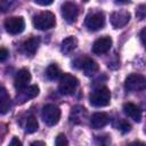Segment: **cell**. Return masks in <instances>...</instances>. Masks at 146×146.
<instances>
[{
    "mask_svg": "<svg viewBox=\"0 0 146 146\" xmlns=\"http://www.w3.org/2000/svg\"><path fill=\"white\" fill-rule=\"evenodd\" d=\"M11 100L7 92V90L0 87V114H5L10 110Z\"/></svg>",
    "mask_w": 146,
    "mask_h": 146,
    "instance_id": "obj_18",
    "label": "cell"
},
{
    "mask_svg": "<svg viewBox=\"0 0 146 146\" xmlns=\"http://www.w3.org/2000/svg\"><path fill=\"white\" fill-rule=\"evenodd\" d=\"M34 3L35 5H40V6H49L52 3L51 0H48V1H44V0H34Z\"/></svg>",
    "mask_w": 146,
    "mask_h": 146,
    "instance_id": "obj_29",
    "label": "cell"
},
{
    "mask_svg": "<svg viewBox=\"0 0 146 146\" xmlns=\"http://www.w3.org/2000/svg\"><path fill=\"white\" fill-rule=\"evenodd\" d=\"M55 146H68V140H67V138L64 133H59L56 137Z\"/></svg>",
    "mask_w": 146,
    "mask_h": 146,
    "instance_id": "obj_24",
    "label": "cell"
},
{
    "mask_svg": "<svg viewBox=\"0 0 146 146\" xmlns=\"http://www.w3.org/2000/svg\"><path fill=\"white\" fill-rule=\"evenodd\" d=\"M95 141L98 146H108L111 143V138L108 135H102V136H96Z\"/></svg>",
    "mask_w": 146,
    "mask_h": 146,
    "instance_id": "obj_22",
    "label": "cell"
},
{
    "mask_svg": "<svg viewBox=\"0 0 146 146\" xmlns=\"http://www.w3.org/2000/svg\"><path fill=\"white\" fill-rule=\"evenodd\" d=\"M146 87V80L143 75L140 74H137V73H133V74H130L125 81H124V88L125 90L128 91H131V92H135V91H141L144 90Z\"/></svg>",
    "mask_w": 146,
    "mask_h": 146,
    "instance_id": "obj_5",
    "label": "cell"
},
{
    "mask_svg": "<svg viewBox=\"0 0 146 146\" xmlns=\"http://www.w3.org/2000/svg\"><path fill=\"white\" fill-rule=\"evenodd\" d=\"M9 56V51L6 48H0V62H5Z\"/></svg>",
    "mask_w": 146,
    "mask_h": 146,
    "instance_id": "obj_27",
    "label": "cell"
},
{
    "mask_svg": "<svg viewBox=\"0 0 146 146\" xmlns=\"http://www.w3.org/2000/svg\"><path fill=\"white\" fill-rule=\"evenodd\" d=\"M105 25V16L102 11H95L87 16L86 26L90 31H98Z\"/></svg>",
    "mask_w": 146,
    "mask_h": 146,
    "instance_id": "obj_7",
    "label": "cell"
},
{
    "mask_svg": "<svg viewBox=\"0 0 146 146\" xmlns=\"http://www.w3.org/2000/svg\"><path fill=\"white\" fill-rule=\"evenodd\" d=\"M112 47V39L107 35L105 36H102V38H98L94 44H92V52L96 54V55H102V54H105Z\"/></svg>",
    "mask_w": 146,
    "mask_h": 146,
    "instance_id": "obj_11",
    "label": "cell"
},
{
    "mask_svg": "<svg viewBox=\"0 0 146 146\" xmlns=\"http://www.w3.org/2000/svg\"><path fill=\"white\" fill-rule=\"evenodd\" d=\"M110 122V117L106 113L104 112H97L94 113L90 117V125L94 129H100L104 128L107 123Z\"/></svg>",
    "mask_w": 146,
    "mask_h": 146,
    "instance_id": "obj_14",
    "label": "cell"
},
{
    "mask_svg": "<svg viewBox=\"0 0 146 146\" xmlns=\"http://www.w3.org/2000/svg\"><path fill=\"white\" fill-rule=\"evenodd\" d=\"M89 100H90V104L95 107L107 106L111 100V91L106 87H99L91 92Z\"/></svg>",
    "mask_w": 146,
    "mask_h": 146,
    "instance_id": "obj_1",
    "label": "cell"
},
{
    "mask_svg": "<svg viewBox=\"0 0 146 146\" xmlns=\"http://www.w3.org/2000/svg\"><path fill=\"white\" fill-rule=\"evenodd\" d=\"M78 84H79V81L75 76L68 73H64L59 78L58 90L62 95H72L76 90Z\"/></svg>",
    "mask_w": 146,
    "mask_h": 146,
    "instance_id": "obj_3",
    "label": "cell"
},
{
    "mask_svg": "<svg viewBox=\"0 0 146 146\" xmlns=\"http://www.w3.org/2000/svg\"><path fill=\"white\" fill-rule=\"evenodd\" d=\"M116 128H117L119 130H121L123 133L129 132V131L131 130V125H130V123H128V122L124 121V120H120V121L117 122V124H116Z\"/></svg>",
    "mask_w": 146,
    "mask_h": 146,
    "instance_id": "obj_23",
    "label": "cell"
},
{
    "mask_svg": "<svg viewBox=\"0 0 146 146\" xmlns=\"http://www.w3.org/2000/svg\"><path fill=\"white\" fill-rule=\"evenodd\" d=\"M31 81V73L27 68H21L16 76H15V88L17 90H21L29 86V82Z\"/></svg>",
    "mask_w": 146,
    "mask_h": 146,
    "instance_id": "obj_12",
    "label": "cell"
},
{
    "mask_svg": "<svg viewBox=\"0 0 146 146\" xmlns=\"http://www.w3.org/2000/svg\"><path fill=\"white\" fill-rule=\"evenodd\" d=\"M9 146H23V144L17 137H13L10 143H9Z\"/></svg>",
    "mask_w": 146,
    "mask_h": 146,
    "instance_id": "obj_28",
    "label": "cell"
},
{
    "mask_svg": "<svg viewBox=\"0 0 146 146\" xmlns=\"http://www.w3.org/2000/svg\"><path fill=\"white\" fill-rule=\"evenodd\" d=\"M60 75H62V72H60L59 67L56 64H50L46 70V76H47L48 80L55 81V80L59 79Z\"/></svg>",
    "mask_w": 146,
    "mask_h": 146,
    "instance_id": "obj_20",
    "label": "cell"
},
{
    "mask_svg": "<svg viewBox=\"0 0 146 146\" xmlns=\"http://www.w3.org/2000/svg\"><path fill=\"white\" fill-rule=\"evenodd\" d=\"M41 116H42L43 122L47 125L52 127V125L57 124L60 119V110L58 106H56L54 104H48V105L43 106Z\"/></svg>",
    "mask_w": 146,
    "mask_h": 146,
    "instance_id": "obj_4",
    "label": "cell"
},
{
    "mask_svg": "<svg viewBox=\"0 0 146 146\" xmlns=\"http://www.w3.org/2000/svg\"><path fill=\"white\" fill-rule=\"evenodd\" d=\"M86 117H87V111L83 106L75 105L74 107H72L70 112V121L72 123H75V124L82 123Z\"/></svg>",
    "mask_w": 146,
    "mask_h": 146,
    "instance_id": "obj_15",
    "label": "cell"
},
{
    "mask_svg": "<svg viewBox=\"0 0 146 146\" xmlns=\"http://www.w3.org/2000/svg\"><path fill=\"white\" fill-rule=\"evenodd\" d=\"M39 95V87L35 86V84H32V86H27L21 90H18L17 92V96H16V102L17 104H24L26 103L27 100L36 97Z\"/></svg>",
    "mask_w": 146,
    "mask_h": 146,
    "instance_id": "obj_8",
    "label": "cell"
},
{
    "mask_svg": "<svg viewBox=\"0 0 146 146\" xmlns=\"http://www.w3.org/2000/svg\"><path fill=\"white\" fill-rule=\"evenodd\" d=\"M145 14H146V10H145V5H140L136 11V15H137V18L139 19H144L145 18Z\"/></svg>",
    "mask_w": 146,
    "mask_h": 146,
    "instance_id": "obj_26",
    "label": "cell"
},
{
    "mask_svg": "<svg viewBox=\"0 0 146 146\" xmlns=\"http://www.w3.org/2000/svg\"><path fill=\"white\" fill-rule=\"evenodd\" d=\"M33 25L38 30H49L56 25V17L51 11H41L33 18Z\"/></svg>",
    "mask_w": 146,
    "mask_h": 146,
    "instance_id": "obj_2",
    "label": "cell"
},
{
    "mask_svg": "<svg viewBox=\"0 0 146 146\" xmlns=\"http://www.w3.org/2000/svg\"><path fill=\"white\" fill-rule=\"evenodd\" d=\"M30 146H46V145H44V143H43V141H41V140H36V141L31 143V145H30Z\"/></svg>",
    "mask_w": 146,
    "mask_h": 146,
    "instance_id": "obj_31",
    "label": "cell"
},
{
    "mask_svg": "<svg viewBox=\"0 0 146 146\" xmlns=\"http://www.w3.org/2000/svg\"><path fill=\"white\" fill-rule=\"evenodd\" d=\"M5 29L9 34H19L25 29V22L21 16H13L5 21Z\"/></svg>",
    "mask_w": 146,
    "mask_h": 146,
    "instance_id": "obj_6",
    "label": "cell"
},
{
    "mask_svg": "<svg viewBox=\"0 0 146 146\" xmlns=\"http://www.w3.org/2000/svg\"><path fill=\"white\" fill-rule=\"evenodd\" d=\"M123 112H124V114L127 116H129L133 121H136V122H140L141 121V116H143L141 110L136 104H132V103L123 104Z\"/></svg>",
    "mask_w": 146,
    "mask_h": 146,
    "instance_id": "obj_13",
    "label": "cell"
},
{
    "mask_svg": "<svg viewBox=\"0 0 146 146\" xmlns=\"http://www.w3.org/2000/svg\"><path fill=\"white\" fill-rule=\"evenodd\" d=\"M39 128V123H38V120L35 116L31 115L26 119V123H25V131L27 133H33L38 130Z\"/></svg>",
    "mask_w": 146,
    "mask_h": 146,
    "instance_id": "obj_21",
    "label": "cell"
},
{
    "mask_svg": "<svg viewBox=\"0 0 146 146\" xmlns=\"http://www.w3.org/2000/svg\"><path fill=\"white\" fill-rule=\"evenodd\" d=\"M39 43H40L39 38L32 36V38L27 39L26 41H24V43L22 46V49H23V51L26 56H33L36 52L38 48H39Z\"/></svg>",
    "mask_w": 146,
    "mask_h": 146,
    "instance_id": "obj_17",
    "label": "cell"
},
{
    "mask_svg": "<svg viewBox=\"0 0 146 146\" xmlns=\"http://www.w3.org/2000/svg\"><path fill=\"white\" fill-rule=\"evenodd\" d=\"M13 5V1H7V0H0V13L7 11L10 6Z\"/></svg>",
    "mask_w": 146,
    "mask_h": 146,
    "instance_id": "obj_25",
    "label": "cell"
},
{
    "mask_svg": "<svg viewBox=\"0 0 146 146\" xmlns=\"http://www.w3.org/2000/svg\"><path fill=\"white\" fill-rule=\"evenodd\" d=\"M144 33H145V29H143L141 32H140V40H141V43H143V44L145 43V42H144Z\"/></svg>",
    "mask_w": 146,
    "mask_h": 146,
    "instance_id": "obj_32",
    "label": "cell"
},
{
    "mask_svg": "<svg viewBox=\"0 0 146 146\" xmlns=\"http://www.w3.org/2000/svg\"><path fill=\"white\" fill-rule=\"evenodd\" d=\"M78 15H79V8L74 2L66 1L62 5V16L67 23L75 22Z\"/></svg>",
    "mask_w": 146,
    "mask_h": 146,
    "instance_id": "obj_10",
    "label": "cell"
},
{
    "mask_svg": "<svg viewBox=\"0 0 146 146\" xmlns=\"http://www.w3.org/2000/svg\"><path fill=\"white\" fill-rule=\"evenodd\" d=\"M111 24L115 29H120L125 26L130 21V13L128 10H116L112 13L110 17Z\"/></svg>",
    "mask_w": 146,
    "mask_h": 146,
    "instance_id": "obj_9",
    "label": "cell"
},
{
    "mask_svg": "<svg viewBox=\"0 0 146 146\" xmlns=\"http://www.w3.org/2000/svg\"><path fill=\"white\" fill-rule=\"evenodd\" d=\"M80 67L83 70V73H84L87 76H91V75H94V74L97 73L98 70H99L98 64H97L94 59L88 58V57H86V58H83V59L81 60Z\"/></svg>",
    "mask_w": 146,
    "mask_h": 146,
    "instance_id": "obj_16",
    "label": "cell"
},
{
    "mask_svg": "<svg viewBox=\"0 0 146 146\" xmlns=\"http://www.w3.org/2000/svg\"><path fill=\"white\" fill-rule=\"evenodd\" d=\"M127 146H145V144L143 141H132V143L128 144Z\"/></svg>",
    "mask_w": 146,
    "mask_h": 146,
    "instance_id": "obj_30",
    "label": "cell"
},
{
    "mask_svg": "<svg viewBox=\"0 0 146 146\" xmlns=\"http://www.w3.org/2000/svg\"><path fill=\"white\" fill-rule=\"evenodd\" d=\"M78 46V40L74 36H67L66 39H64L62 41L60 44V51L64 55H68L70 52H72Z\"/></svg>",
    "mask_w": 146,
    "mask_h": 146,
    "instance_id": "obj_19",
    "label": "cell"
}]
</instances>
